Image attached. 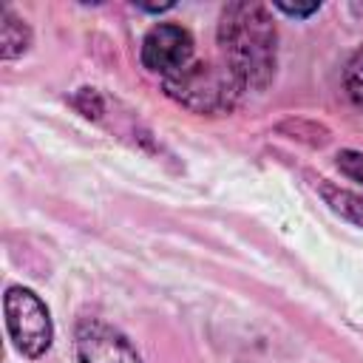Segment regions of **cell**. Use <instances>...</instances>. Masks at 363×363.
Instances as JSON below:
<instances>
[{
  "instance_id": "3957f363",
  "label": "cell",
  "mask_w": 363,
  "mask_h": 363,
  "mask_svg": "<svg viewBox=\"0 0 363 363\" xmlns=\"http://www.w3.org/2000/svg\"><path fill=\"white\" fill-rule=\"evenodd\" d=\"M3 309H6V329L17 352H23L26 357H40L43 352H48L54 337L51 315L48 306L31 289L9 286L3 298Z\"/></svg>"
},
{
  "instance_id": "277c9868",
  "label": "cell",
  "mask_w": 363,
  "mask_h": 363,
  "mask_svg": "<svg viewBox=\"0 0 363 363\" xmlns=\"http://www.w3.org/2000/svg\"><path fill=\"white\" fill-rule=\"evenodd\" d=\"M142 62L145 68L162 74L164 79L184 71L193 62V37L187 28L176 23L153 26L142 40Z\"/></svg>"
},
{
  "instance_id": "9c48e42d",
  "label": "cell",
  "mask_w": 363,
  "mask_h": 363,
  "mask_svg": "<svg viewBox=\"0 0 363 363\" xmlns=\"http://www.w3.org/2000/svg\"><path fill=\"white\" fill-rule=\"evenodd\" d=\"M337 164H340V170H343L346 176L363 182V153H352V150H346V153L337 156Z\"/></svg>"
},
{
  "instance_id": "ba28073f",
  "label": "cell",
  "mask_w": 363,
  "mask_h": 363,
  "mask_svg": "<svg viewBox=\"0 0 363 363\" xmlns=\"http://www.w3.org/2000/svg\"><path fill=\"white\" fill-rule=\"evenodd\" d=\"M343 88L349 94V99L354 102V108L363 111V48L352 54V60L346 62L343 71Z\"/></svg>"
},
{
  "instance_id": "6da1fadb",
  "label": "cell",
  "mask_w": 363,
  "mask_h": 363,
  "mask_svg": "<svg viewBox=\"0 0 363 363\" xmlns=\"http://www.w3.org/2000/svg\"><path fill=\"white\" fill-rule=\"evenodd\" d=\"M224 65L244 88H264L275 71V23L261 3H230L218 23Z\"/></svg>"
},
{
  "instance_id": "52a82bcc",
  "label": "cell",
  "mask_w": 363,
  "mask_h": 363,
  "mask_svg": "<svg viewBox=\"0 0 363 363\" xmlns=\"http://www.w3.org/2000/svg\"><path fill=\"white\" fill-rule=\"evenodd\" d=\"M320 193H323V199H326L340 216H346V218L363 224V196L349 193V190H335V187H329V184H323Z\"/></svg>"
},
{
  "instance_id": "30bf717a",
  "label": "cell",
  "mask_w": 363,
  "mask_h": 363,
  "mask_svg": "<svg viewBox=\"0 0 363 363\" xmlns=\"http://www.w3.org/2000/svg\"><path fill=\"white\" fill-rule=\"evenodd\" d=\"M275 9H281L284 14H295V17H306V14H312V11H318L320 9V3H306V6H292V3H275Z\"/></svg>"
},
{
  "instance_id": "5b68a950",
  "label": "cell",
  "mask_w": 363,
  "mask_h": 363,
  "mask_svg": "<svg viewBox=\"0 0 363 363\" xmlns=\"http://www.w3.org/2000/svg\"><path fill=\"white\" fill-rule=\"evenodd\" d=\"M77 357L79 363H142L136 349L108 323L82 320L77 329Z\"/></svg>"
},
{
  "instance_id": "7a4b0ae2",
  "label": "cell",
  "mask_w": 363,
  "mask_h": 363,
  "mask_svg": "<svg viewBox=\"0 0 363 363\" xmlns=\"http://www.w3.org/2000/svg\"><path fill=\"white\" fill-rule=\"evenodd\" d=\"M238 77L221 62H190L184 71L164 79L167 96L196 113H224L241 94Z\"/></svg>"
},
{
  "instance_id": "8992f818",
  "label": "cell",
  "mask_w": 363,
  "mask_h": 363,
  "mask_svg": "<svg viewBox=\"0 0 363 363\" xmlns=\"http://www.w3.org/2000/svg\"><path fill=\"white\" fill-rule=\"evenodd\" d=\"M28 40H31V34H28L26 23L17 20L9 9H3L0 11V54H3V60L23 54L28 48Z\"/></svg>"
}]
</instances>
